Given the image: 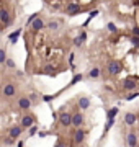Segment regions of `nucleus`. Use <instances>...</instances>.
Segmentation results:
<instances>
[{
  "label": "nucleus",
  "instance_id": "21",
  "mask_svg": "<svg viewBox=\"0 0 139 147\" xmlns=\"http://www.w3.org/2000/svg\"><path fill=\"white\" fill-rule=\"evenodd\" d=\"M113 124H114V119H106V124H105V127H103V134H106L108 131H110Z\"/></svg>",
  "mask_w": 139,
  "mask_h": 147
},
{
  "label": "nucleus",
  "instance_id": "6",
  "mask_svg": "<svg viewBox=\"0 0 139 147\" xmlns=\"http://www.w3.org/2000/svg\"><path fill=\"white\" fill-rule=\"evenodd\" d=\"M80 11H82V7L78 3H75V2H70L67 7H65V13H67L69 16H74L77 13H80Z\"/></svg>",
  "mask_w": 139,
  "mask_h": 147
},
{
  "label": "nucleus",
  "instance_id": "8",
  "mask_svg": "<svg viewBox=\"0 0 139 147\" xmlns=\"http://www.w3.org/2000/svg\"><path fill=\"white\" fill-rule=\"evenodd\" d=\"M31 105L33 103L29 101V98L25 95V96H21L20 100H18V109H21V111H26V109H29L31 108Z\"/></svg>",
  "mask_w": 139,
  "mask_h": 147
},
{
  "label": "nucleus",
  "instance_id": "18",
  "mask_svg": "<svg viewBox=\"0 0 139 147\" xmlns=\"http://www.w3.org/2000/svg\"><path fill=\"white\" fill-rule=\"evenodd\" d=\"M20 34H21V29H15V33H11V34L8 36V39L15 44V42L18 41V38H20Z\"/></svg>",
  "mask_w": 139,
  "mask_h": 147
},
{
  "label": "nucleus",
  "instance_id": "11",
  "mask_svg": "<svg viewBox=\"0 0 139 147\" xmlns=\"http://www.w3.org/2000/svg\"><path fill=\"white\" fill-rule=\"evenodd\" d=\"M126 144H128V147H137V136H136V132H128V134H126Z\"/></svg>",
  "mask_w": 139,
  "mask_h": 147
},
{
  "label": "nucleus",
  "instance_id": "14",
  "mask_svg": "<svg viewBox=\"0 0 139 147\" xmlns=\"http://www.w3.org/2000/svg\"><path fill=\"white\" fill-rule=\"evenodd\" d=\"M136 119H137V116H136L134 113H126V114H124V123H126L128 126H132V124L136 123Z\"/></svg>",
  "mask_w": 139,
  "mask_h": 147
},
{
  "label": "nucleus",
  "instance_id": "3",
  "mask_svg": "<svg viewBox=\"0 0 139 147\" xmlns=\"http://www.w3.org/2000/svg\"><path fill=\"white\" fill-rule=\"evenodd\" d=\"M13 20H15V16H11L7 8L5 7L0 8V21L3 23V26H10V24L13 23Z\"/></svg>",
  "mask_w": 139,
  "mask_h": 147
},
{
  "label": "nucleus",
  "instance_id": "27",
  "mask_svg": "<svg viewBox=\"0 0 139 147\" xmlns=\"http://www.w3.org/2000/svg\"><path fill=\"white\" fill-rule=\"evenodd\" d=\"M5 64H7V67H8V69H15V62H13V59H8V57H7Z\"/></svg>",
  "mask_w": 139,
  "mask_h": 147
},
{
  "label": "nucleus",
  "instance_id": "35",
  "mask_svg": "<svg viewBox=\"0 0 139 147\" xmlns=\"http://www.w3.org/2000/svg\"><path fill=\"white\" fill-rule=\"evenodd\" d=\"M38 136H39V137H44V136H46V132H43V131H39V132H38Z\"/></svg>",
  "mask_w": 139,
  "mask_h": 147
},
{
  "label": "nucleus",
  "instance_id": "36",
  "mask_svg": "<svg viewBox=\"0 0 139 147\" xmlns=\"http://www.w3.org/2000/svg\"><path fill=\"white\" fill-rule=\"evenodd\" d=\"M18 147H23V140H20V142H18Z\"/></svg>",
  "mask_w": 139,
  "mask_h": 147
},
{
  "label": "nucleus",
  "instance_id": "7",
  "mask_svg": "<svg viewBox=\"0 0 139 147\" xmlns=\"http://www.w3.org/2000/svg\"><path fill=\"white\" fill-rule=\"evenodd\" d=\"M15 93H16V87L13 83H7L3 87V90H2V95L5 96V98H11V96H15Z\"/></svg>",
  "mask_w": 139,
  "mask_h": 147
},
{
  "label": "nucleus",
  "instance_id": "33",
  "mask_svg": "<svg viewBox=\"0 0 139 147\" xmlns=\"http://www.w3.org/2000/svg\"><path fill=\"white\" fill-rule=\"evenodd\" d=\"M28 98H29V101H31V103H34L36 101V93H29Z\"/></svg>",
  "mask_w": 139,
  "mask_h": 147
},
{
  "label": "nucleus",
  "instance_id": "34",
  "mask_svg": "<svg viewBox=\"0 0 139 147\" xmlns=\"http://www.w3.org/2000/svg\"><path fill=\"white\" fill-rule=\"evenodd\" d=\"M132 36H139V26H134V28H132Z\"/></svg>",
  "mask_w": 139,
  "mask_h": 147
},
{
  "label": "nucleus",
  "instance_id": "5",
  "mask_svg": "<svg viewBox=\"0 0 139 147\" xmlns=\"http://www.w3.org/2000/svg\"><path fill=\"white\" fill-rule=\"evenodd\" d=\"M85 131L82 129V127H77V129L72 132V139H74V144L75 145H78V144H82L83 140H85Z\"/></svg>",
  "mask_w": 139,
  "mask_h": 147
},
{
  "label": "nucleus",
  "instance_id": "31",
  "mask_svg": "<svg viewBox=\"0 0 139 147\" xmlns=\"http://www.w3.org/2000/svg\"><path fill=\"white\" fill-rule=\"evenodd\" d=\"M15 142H16V140H15V139H11V137H10V136H8V137H7V139H5V144H8V145H13V144H15Z\"/></svg>",
  "mask_w": 139,
  "mask_h": 147
},
{
  "label": "nucleus",
  "instance_id": "24",
  "mask_svg": "<svg viewBox=\"0 0 139 147\" xmlns=\"http://www.w3.org/2000/svg\"><path fill=\"white\" fill-rule=\"evenodd\" d=\"M129 41L132 42V46L139 47V36H131V38H129Z\"/></svg>",
  "mask_w": 139,
  "mask_h": 147
},
{
  "label": "nucleus",
  "instance_id": "22",
  "mask_svg": "<svg viewBox=\"0 0 139 147\" xmlns=\"http://www.w3.org/2000/svg\"><path fill=\"white\" fill-rule=\"evenodd\" d=\"M82 78H83V75H82V74H77V75H74V78L70 80V85H75V83H78V82L82 80Z\"/></svg>",
  "mask_w": 139,
  "mask_h": 147
},
{
  "label": "nucleus",
  "instance_id": "20",
  "mask_svg": "<svg viewBox=\"0 0 139 147\" xmlns=\"http://www.w3.org/2000/svg\"><path fill=\"white\" fill-rule=\"evenodd\" d=\"M137 96H139V91H129V93L124 96V100L126 101H131V100H134V98H137Z\"/></svg>",
  "mask_w": 139,
  "mask_h": 147
},
{
  "label": "nucleus",
  "instance_id": "12",
  "mask_svg": "<svg viewBox=\"0 0 139 147\" xmlns=\"http://www.w3.org/2000/svg\"><path fill=\"white\" fill-rule=\"evenodd\" d=\"M90 105H92V103H90V100H88L87 96H80V98L77 100V106L80 108L82 111H85V109H88V108H90Z\"/></svg>",
  "mask_w": 139,
  "mask_h": 147
},
{
  "label": "nucleus",
  "instance_id": "9",
  "mask_svg": "<svg viewBox=\"0 0 139 147\" xmlns=\"http://www.w3.org/2000/svg\"><path fill=\"white\" fill-rule=\"evenodd\" d=\"M83 124V113H80V111H77V113H74L72 114V126L75 127H80Z\"/></svg>",
  "mask_w": 139,
  "mask_h": 147
},
{
  "label": "nucleus",
  "instance_id": "30",
  "mask_svg": "<svg viewBox=\"0 0 139 147\" xmlns=\"http://www.w3.org/2000/svg\"><path fill=\"white\" fill-rule=\"evenodd\" d=\"M36 18H38V13H33L31 16H29V18H28V23H26V24H31V23H33V21L36 20Z\"/></svg>",
  "mask_w": 139,
  "mask_h": 147
},
{
  "label": "nucleus",
  "instance_id": "28",
  "mask_svg": "<svg viewBox=\"0 0 139 147\" xmlns=\"http://www.w3.org/2000/svg\"><path fill=\"white\" fill-rule=\"evenodd\" d=\"M54 98H56L54 95H44V96H43V101H46V103H49V101H52V100H54Z\"/></svg>",
  "mask_w": 139,
  "mask_h": 147
},
{
  "label": "nucleus",
  "instance_id": "15",
  "mask_svg": "<svg viewBox=\"0 0 139 147\" xmlns=\"http://www.w3.org/2000/svg\"><path fill=\"white\" fill-rule=\"evenodd\" d=\"M85 39H87V33H85V31H82V33H80V36L74 38V46H82Z\"/></svg>",
  "mask_w": 139,
  "mask_h": 147
},
{
  "label": "nucleus",
  "instance_id": "16",
  "mask_svg": "<svg viewBox=\"0 0 139 147\" xmlns=\"http://www.w3.org/2000/svg\"><path fill=\"white\" fill-rule=\"evenodd\" d=\"M31 26H33V31H39V29H43L44 28V23L41 18H36V20L31 23Z\"/></svg>",
  "mask_w": 139,
  "mask_h": 147
},
{
  "label": "nucleus",
  "instance_id": "2",
  "mask_svg": "<svg viewBox=\"0 0 139 147\" xmlns=\"http://www.w3.org/2000/svg\"><path fill=\"white\" fill-rule=\"evenodd\" d=\"M57 121L62 127H69V126H72V114L69 111H61L57 116Z\"/></svg>",
  "mask_w": 139,
  "mask_h": 147
},
{
  "label": "nucleus",
  "instance_id": "1",
  "mask_svg": "<svg viewBox=\"0 0 139 147\" xmlns=\"http://www.w3.org/2000/svg\"><path fill=\"white\" fill-rule=\"evenodd\" d=\"M121 70H123V65H121V62H119V60L113 59V60H110V62H108V74H110L111 77H116Z\"/></svg>",
  "mask_w": 139,
  "mask_h": 147
},
{
  "label": "nucleus",
  "instance_id": "10",
  "mask_svg": "<svg viewBox=\"0 0 139 147\" xmlns=\"http://www.w3.org/2000/svg\"><path fill=\"white\" fill-rule=\"evenodd\" d=\"M136 87H137V82L134 80V78H126V80H123V88H124V90L134 91Z\"/></svg>",
  "mask_w": 139,
  "mask_h": 147
},
{
  "label": "nucleus",
  "instance_id": "23",
  "mask_svg": "<svg viewBox=\"0 0 139 147\" xmlns=\"http://www.w3.org/2000/svg\"><path fill=\"white\" fill-rule=\"evenodd\" d=\"M5 60H7V52H5V49H0V64H3Z\"/></svg>",
  "mask_w": 139,
  "mask_h": 147
},
{
  "label": "nucleus",
  "instance_id": "26",
  "mask_svg": "<svg viewBox=\"0 0 139 147\" xmlns=\"http://www.w3.org/2000/svg\"><path fill=\"white\" fill-rule=\"evenodd\" d=\"M108 29H110L111 33H118V28H116V24L114 23H108V26H106Z\"/></svg>",
  "mask_w": 139,
  "mask_h": 147
},
{
  "label": "nucleus",
  "instance_id": "32",
  "mask_svg": "<svg viewBox=\"0 0 139 147\" xmlns=\"http://www.w3.org/2000/svg\"><path fill=\"white\" fill-rule=\"evenodd\" d=\"M54 147H65V142H64L62 139H57V142H56V145H54Z\"/></svg>",
  "mask_w": 139,
  "mask_h": 147
},
{
  "label": "nucleus",
  "instance_id": "4",
  "mask_svg": "<svg viewBox=\"0 0 139 147\" xmlns=\"http://www.w3.org/2000/svg\"><path fill=\"white\" fill-rule=\"evenodd\" d=\"M34 123H36V118L33 114H25V116H21L20 126L23 127V129H29L31 126H34Z\"/></svg>",
  "mask_w": 139,
  "mask_h": 147
},
{
  "label": "nucleus",
  "instance_id": "29",
  "mask_svg": "<svg viewBox=\"0 0 139 147\" xmlns=\"http://www.w3.org/2000/svg\"><path fill=\"white\" fill-rule=\"evenodd\" d=\"M34 134H38V127L31 126V127H29V134H28V136H34Z\"/></svg>",
  "mask_w": 139,
  "mask_h": 147
},
{
  "label": "nucleus",
  "instance_id": "19",
  "mask_svg": "<svg viewBox=\"0 0 139 147\" xmlns=\"http://www.w3.org/2000/svg\"><path fill=\"white\" fill-rule=\"evenodd\" d=\"M88 77H90V78H96V77H100V69H98V67H93V69L88 72Z\"/></svg>",
  "mask_w": 139,
  "mask_h": 147
},
{
  "label": "nucleus",
  "instance_id": "25",
  "mask_svg": "<svg viewBox=\"0 0 139 147\" xmlns=\"http://www.w3.org/2000/svg\"><path fill=\"white\" fill-rule=\"evenodd\" d=\"M47 28H49V29H52V31H56V29L59 28V23H57V21H51L49 24H47Z\"/></svg>",
  "mask_w": 139,
  "mask_h": 147
},
{
  "label": "nucleus",
  "instance_id": "13",
  "mask_svg": "<svg viewBox=\"0 0 139 147\" xmlns=\"http://www.w3.org/2000/svg\"><path fill=\"white\" fill-rule=\"evenodd\" d=\"M21 131H23V127L21 126H11L10 129H8V136L11 137V139H18L20 137V134H21Z\"/></svg>",
  "mask_w": 139,
  "mask_h": 147
},
{
  "label": "nucleus",
  "instance_id": "17",
  "mask_svg": "<svg viewBox=\"0 0 139 147\" xmlns=\"http://www.w3.org/2000/svg\"><path fill=\"white\" fill-rule=\"evenodd\" d=\"M118 113H119V108L118 106H113L111 109H108V111H106V119H114Z\"/></svg>",
  "mask_w": 139,
  "mask_h": 147
}]
</instances>
